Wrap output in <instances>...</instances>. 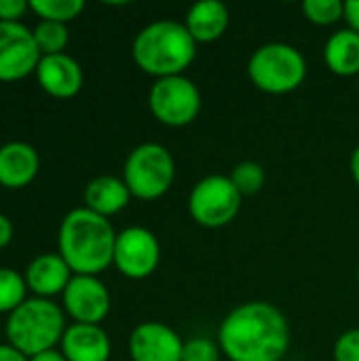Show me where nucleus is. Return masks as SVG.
Here are the masks:
<instances>
[{"mask_svg": "<svg viewBox=\"0 0 359 361\" xmlns=\"http://www.w3.org/2000/svg\"><path fill=\"white\" fill-rule=\"evenodd\" d=\"M300 8L305 19L320 27H328L345 19V2L341 0H305Z\"/></svg>", "mask_w": 359, "mask_h": 361, "instance_id": "b1692460", "label": "nucleus"}, {"mask_svg": "<svg viewBox=\"0 0 359 361\" xmlns=\"http://www.w3.org/2000/svg\"><path fill=\"white\" fill-rule=\"evenodd\" d=\"M61 353L68 361H108L112 345L102 326L72 324L63 332Z\"/></svg>", "mask_w": 359, "mask_h": 361, "instance_id": "4468645a", "label": "nucleus"}, {"mask_svg": "<svg viewBox=\"0 0 359 361\" xmlns=\"http://www.w3.org/2000/svg\"><path fill=\"white\" fill-rule=\"evenodd\" d=\"M161 262V243L157 235L144 226H129L116 233L112 264L127 279H148Z\"/></svg>", "mask_w": 359, "mask_h": 361, "instance_id": "1a4fd4ad", "label": "nucleus"}, {"mask_svg": "<svg viewBox=\"0 0 359 361\" xmlns=\"http://www.w3.org/2000/svg\"><path fill=\"white\" fill-rule=\"evenodd\" d=\"M28 292L25 277H21L17 271L0 267V313H13L19 305H23Z\"/></svg>", "mask_w": 359, "mask_h": 361, "instance_id": "4be33fe9", "label": "nucleus"}, {"mask_svg": "<svg viewBox=\"0 0 359 361\" xmlns=\"http://www.w3.org/2000/svg\"><path fill=\"white\" fill-rule=\"evenodd\" d=\"M116 233L108 218L87 207L66 214L59 226L57 245L74 275H99L114 260Z\"/></svg>", "mask_w": 359, "mask_h": 361, "instance_id": "f03ea898", "label": "nucleus"}, {"mask_svg": "<svg viewBox=\"0 0 359 361\" xmlns=\"http://www.w3.org/2000/svg\"><path fill=\"white\" fill-rule=\"evenodd\" d=\"M11 239H13V224L4 214H0V247H6Z\"/></svg>", "mask_w": 359, "mask_h": 361, "instance_id": "c85d7f7f", "label": "nucleus"}, {"mask_svg": "<svg viewBox=\"0 0 359 361\" xmlns=\"http://www.w3.org/2000/svg\"><path fill=\"white\" fill-rule=\"evenodd\" d=\"M0 361H28V357L11 345H0Z\"/></svg>", "mask_w": 359, "mask_h": 361, "instance_id": "c756f323", "label": "nucleus"}, {"mask_svg": "<svg viewBox=\"0 0 359 361\" xmlns=\"http://www.w3.org/2000/svg\"><path fill=\"white\" fill-rule=\"evenodd\" d=\"M222 357V349L218 343L197 336L190 341H184V349H182V361H220Z\"/></svg>", "mask_w": 359, "mask_h": 361, "instance_id": "393cba45", "label": "nucleus"}, {"mask_svg": "<svg viewBox=\"0 0 359 361\" xmlns=\"http://www.w3.org/2000/svg\"><path fill=\"white\" fill-rule=\"evenodd\" d=\"M358 89H359V85H358Z\"/></svg>", "mask_w": 359, "mask_h": 361, "instance_id": "72a5a7b5", "label": "nucleus"}, {"mask_svg": "<svg viewBox=\"0 0 359 361\" xmlns=\"http://www.w3.org/2000/svg\"><path fill=\"white\" fill-rule=\"evenodd\" d=\"M358 286H359V264H358Z\"/></svg>", "mask_w": 359, "mask_h": 361, "instance_id": "473e14b6", "label": "nucleus"}, {"mask_svg": "<svg viewBox=\"0 0 359 361\" xmlns=\"http://www.w3.org/2000/svg\"><path fill=\"white\" fill-rule=\"evenodd\" d=\"M123 180L133 199L157 201L169 192L176 180L174 154L157 142L135 146L123 167Z\"/></svg>", "mask_w": 359, "mask_h": 361, "instance_id": "423d86ee", "label": "nucleus"}, {"mask_svg": "<svg viewBox=\"0 0 359 361\" xmlns=\"http://www.w3.org/2000/svg\"><path fill=\"white\" fill-rule=\"evenodd\" d=\"M34 74L40 89L51 97L68 99L83 89V68L74 57L66 53L42 55Z\"/></svg>", "mask_w": 359, "mask_h": 361, "instance_id": "ddd939ff", "label": "nucleus"}, {"mask_svg": "<svg viewBox=\"0 0 359 361\" xmlns=\"http://www.w3.org/2000/svg\"><path fill=\"white\" fill-rule=\"evenodd\" d=\"M23 277L28 290H32L36 298H51L63 294L74 275L59 254H42L28 264Z\"/></svg>", "mask_w": 359, "mask_h": 361, "instance_id": "2eb2a0df", "label": "nucleus"}, {"mask_svg": "<svg viewBox=\"0 0 359 361\" xmlns=\"http://www.w3.org/2000/svg\"><path fill=\"white\" fill-rule=\"evenodd\" d=\"M30 8L42 21L68 23L83 13L85 2L83 0H30Z\"/></svg>", "mask_w": 359, "mask_h": 361, "instance_id": "412c9836", "label": "nucleus"}, {"mask_svg": "<svg viewBox=\"0 0 359 361\" xmlns=\"http://www.w3.org/2000/svg\"><path fill=\"white\" fill-rule=\"evenodd\" d=\"M135 66L159 78L184 74L197 57V42L182 21L159 19L142 27L131 44Z\"/></svg>", "mask_w": 359, "mask_h": 361, "instance_id": "7ed1b4c3", "label": "nucleus"}, {"mask_svg": "<svg viewBox=\"0 0 359 361\" xmlns=\"http://www.w3.org/2000/svg\"><path fill=\"white\" fill-rule=\"evenodd\" d=\"M345 21H347V27H351L359 34V0L345 2Z\"/></svg>", "mask_w": 359, "mask_h": 361, "instance_id": "cd10ccee", "label": "nucleus"}, {"mask_svg": "<svg viewBox=\"0 0 359 361\" xmlns=\"http://www.w3.org/2000/svg\"><path fill=\"white\" fill-rule=\"evenodd\" d=\"M30 8V2L25 0H0V21L17 23L25 11Z\"/></svg>", "mask_w": 359, "mask_h": 361, "instance_id": "bb28decb", "label": "nucleus"}, {"mask_svg": "<svg viewBox=\"0 0 359 361\" xmlns=\"http://www.w3.org/2000/svg\"><path fill=\"white\" fill-rule=\"evenodd\" d=\"M324 61L336 76H359V34L351 27H341L324 44Z\"/></svg>", "mask_w": 359, "mask_h": 361, "instance_id": "6ab92c4d", "label": "nucleus"}, {"mask_svg": "<svg viewBox=\"0 0 359 361\" xmlns=\"http://www.w3.org/2000/svg\"><path fill=\"white\" fill-rule=\"evenodd\" d=\"M42 53L23 23L0 21V80L13 82L36 72Z\"/></svg>", "mask_w": 359, "mask_h": 361, "instance_id": "9d476101", "label": "nucleus"}, {"mask_svg": "<svg viewBox=\"0 0 359 361\" xmlns=\"http://www.w3.org/2000/svg\"><path fill=\"white\" fill-rule=\"evenodd\" d=\"M241 192L229 176L212 173L201 178L188 195V214L203 228H222L241 212Z\"/></svg>", "mask_w": 359, "mask_h": 361, "instance_id": "0eeeda50", "label": "nucleus"}, {"mask_svg": "<svg viewBox=\"0 0 359 361\" xmlns=\"http://www.w3.org/2000/svg\"><path fill=\"white\" fill-rule=\"evenodd\" d=\"M248 78L262 93L288 95L305 82L307 59L294 44L267 42L252 53Z\"/></svg>", "mask_w": 359, "mask_h": 361, "instance_id": "39448f33", "label": "nucleus"}, {"mask_svg": "<svg viewBox=\"0 0 359 361\" xmlns=\"http://www.w3.org/2000/svg\"><path fill=\"white\" fill-rule=\"evenodd\" d=\"M229 178L235 184V188L241 192V197H254L267 184V171L256 161H241V163H237L233 167V171L229 173Z\"/></svg>", "mask_w": 359, "mask_h": 361, "instance_id": "aec40b11", "label": "nucleus"}, {"mask_svg": "<svg viewBox=\"0 0 359 361\" xmlns=\"http://www.w3.org/2000/svg\"><path fill=\"white\" fill-rule=\"evenodd\" d=\"M332 357L334 361H359V328H351L336 338Z\"/></svg>", "mask_w": 359, "mask_h": 361, "instance_id": "a878e982", "label": "nucleus"}, {"mask_svg": "<svg viewBox=\"0 0 359 361\" xmlns=\"http://www.w3.org/2000/svg\"><path fill=\"white\" fill-rule=\"evenodd\" d=\"M30 361H68V360L63 357V353H61V351L51 349V351H44V353H38V355L30 357Z\"/></svg>", "mask_w": 359, "mask_h": 361, "instance_id": "7c9ffc66", "label": "nucleus"}, {"mask_svg": "<svg viewBox=\"0 0 359 361\" xmlns=\"http://www.w3.org/2000/svg\"><path fill=\"white\" fill-rule=\"evenodd\" d=\"M66 332L63 311L49 298H28L6 319L4 334L8 345L25 357L51 351Z\"/></svg>", "mask_w": 359, "mask_h": 361, "instance_id": "20e7f679", "label": "nucleus"}, {"mask_svg": "<svg viewBox=\"0 0 359 361\" xmlns=\"http://www.w3.org/2000/svg\"><path fill=\"white\" fill-rule=\"evenodd\" d=\"M349 171H351V178H353V182L358 184V188H359V144L355 146V150L351 152V159H349Z\"/></svg>", "mask_w": 359, "mask_h": 361, "instance_id": "2f4dec72", "label": "nucleus"}, {"mask_svg": "<svg viewBox=\"0 0 359 361\" xmlns=\"http://www.w3.org/2000/svg\"><path fill=\"white\" fill-rule=\"evenodd\" d=\"M61 296L74 324L99 326L110 313V292L95 275H74Z\"/></svg>", "mask_w": 359, "mask_h": 361, "instance_id": "9b49d317", "label": "nucleus"}, {"mask_svg": "<svg viewBox=\"0 0 359 361\" xmlns=\"http://www.w3.org/2000/svg\"><path fill=\"white\" fill-rule=\"evenodd\" d=\"M131 199L133 197H131L125 180L116 178V176L93 178L85 188V207L104 218H110V216L123 212Z\"/></svg>", "mask_w": 359, "mask_h": 361, "instance_id": "a211bd4d", "label": "nucleus"}, {"mask_svg": "<svg viewBox=\"0 0 359 361\" xmlns=\"http://www.w3.org/2000/svg\"><path fill=\"white\" fill-rule=\"evenodd\" d=\"M201 106L203 97L199 87L184 74L159 78L148 91V108L165 127L190 125L199 116Z\"/></svg>", "mask_w": 359, "mask_h": 361, "instance_id": "6e6552de", "label": "nucleus"}, {"mask_svg": "<svg viewBox=\"0 0 359 361\" xmlns=\"http://www.w3.org/2000/svg\"><path fill=\"white\" fill-rule=\"evenodd\" d=\"M184 341L163 322H144L129 336L131 361H182Z\"/></svg>", "mask_w": 359, "mask_h": 361, "instance_id": "f8f14e48", "label": "nucleus"}, {"mask_svg": "<svg viewBox=\"0 0 359 361\" xmlns=\"http://www.w3.org/2000/svg\"><path fill=\"white\" fill-rule=\"evenodd\" d=\"M34 40H36V47L42 55H57V53H63L68 40H70V34H68V27L66 23H57V21H40L34 30Z\"/></svg>", "mask_w": 359, "mask_h": 361, "instance_id": "5701e85b", "label": "nucleus"}, {"mask_svg": "<svg viewBox=\"0 0 359 361\" xmlns=\"http://www.w3.org/2000/svg\"><path fill=\"white\" fill-rule=\"evenodd\" d=\"M229 21H231V15H229L226 4L218 0H201V2H195L186 11V17L182 23L186 25L188 34L195 38L197 44H209L224 36Z\"/></svg>", "mask_w": 359, "mask_h": 361, "instance_id": "f3484780", "label": "nucleus"}, {"mask_svg": "<svg viewBox=\"0 0 359 361\" xmlns=\"http://www.w3.org/2000/svg\"><path fill=\"white\" fill-rule=\"evenodd\" d=\"M290 341L284 311L264 300L235 307L218 328V345L229 361H284Z\"/></svg>", "mask_w": 359, "mask_h": 361, "instance_id": "f257e3e1", "label": "nucleus"}, {"mask_svg": "<svg viewBox=\"0 0 359 361\" xmlns=\"http://www.w3.org/2000/svg\"><path fill=\"white\" fill-rule=\"evenodd\" d=\"M40 167L38 152L25 142H8L0 146V186L23 188L28 186Z\"/></svg>", "mask_w": 359, "mask_h": 361, "instance_id": "dca6fc26", "label": "nucleus"}]
</instances>
